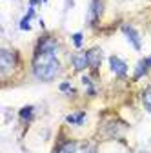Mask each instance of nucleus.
Listing matches in <instances>:
<instances>
[{
    "label": "nucleus",
    "mask_w": 151,
    "mask_h": 153,
    "mask_svg": "<svg viewBox=\"0 0 151 153\" xmlns=\"http://www.w3.org/2000/svg\"><path fill=\"white\" fill-rule=\"evenodd\" d=\"M60 71V62L56 60L55 53H35L33 59V75L38 80L49 82Z\"/></svg>",
    "instance_id": "f257e3e1"
},
{
    "label": "nucleus",
    "mask_w": 151,
    "mask_h": 153,
    "mask_svg": "<svg viewBox=\"0 0 151 153\" xmlns=\"http://www.w3.org/2000/svg\"><path fill=\"white\" fill-rule=\"evenodd\" d=\"M15 62H16V59L11 51H7V49L0 51V68H2V73H9L15 68Z\"/></svg>",
    "instance_id": "f03ea898"
},
{
    "label": "nucleus",
    "mask_w": 151,
    "mask_h": 153,
    "mask_svg": "<svg viewBox=\"0 0 151 153\" xmlns=\"http://www.w3.org/2000/svg\"><path fill=\"white\" fill-rule=\"evenodd\" d=\"M109 66H111V71L115 73L117 76H126V73H127V66H126L124 60L118 59V56H111V59H109Z\"/></svg>",
    "instance_id": "7ed1b4c3"
},
{
    "label": "nucleus",
    "mask_w": 151,
    "mask_h": 153,
    "mask_svg": "<svg viewBox=\"0 0 151 153\" xmlns=\"http://www.w3.org/2000/svg\"><path fill=\"white\" fill-rule=\"evenodd\" d=\"M56 51V42L53 38H42L36 46V53H55Z\"/></svg>",
    "instance_id": "20e7f679"
},
{
    "label": "nucleus",
    "mask_w": 151,
    "mask_h": 153,
    "mask_svg": "<svg viewBox=\"0 0 151 153\" xmlns=\"http://www.w3.org/2000/svg\"><path fill=\"white\" fill-rule=\"evenodd\" d=\"M86 55H87V62H89V66H91L93 69H97V68L100 66V60H102V53H100V49H98V48H93V49H89Z\"/></svg>",
    "instance_id": "39448f33"
},
{
    "label": "nucleus",
    "mask_w": 151,
    "mask_h": 153,
    "mask_svg": "<svg viewBox=\"0 0 151 153\" xmlns=\"http://www.w3.org/2000/svg\"><path fill=\"white\" fill-rule=\"evenodd\" d=\"M122 31H124V35L127 36V40L133 44V48H135V49H140V38H138V33H137L133 27H131V26H124Z\"/></svg>",
    "instance_id": "423d86ee"
},
{
    "label": "nucleus",
    "mask_w": 151,
    "mask_h": 153,
    "mask_svg": "<svg viewBox=\"0 0 151 153\" xmlns=\"http://www.w3.org/2000/svg\"><path fill=\"white\" fill-rule=\"evenodd\" d=\"M73 66H75V69H77V71L86 69V68L89 66V62H87V55H86V53L75 55V56H73Z\"/></svg>",
    "instance_id": "0eeeda50"
},
{
    "label": "nucleus",
    "mask_w": 151,
    "mask_h": 153,
    "mask_svg": "<svg viewBox=\"0 0 151 153\" xmlns=\"http://www.w3.org/2000/svg\"><path fill=\"white\" fill-rule=\"evenodd\" d=\"M102 13V4H100V0H93L91 2V22H95L97 18L100 16Z\"/></svg>",
    "instance_id": "6e6552de"
},
{
    "label": "nucleus",
    "mask_w": 151,
    "mask_h": 153,
    "mask_svg": "<svg viewBox=\"0 0 151 153\" xmlns=\"http://www.w3.org/2000/svg\"><path fill=\"white\" fill-rule=\"evenodd\" d=\"M58 153H78V144L77 142H66V144H62Z\"/></svg>",
    "instance_id": "1a4fd4ad"
},
{
    "label": "nucleus",
    "mask_w": 151,
    "mask_h": 153,
    "mask_svg": "<svg viewBox=\"0 0 151 153\" xmlns=\"http://www.w3.org/2000/svg\"><path fill=\"white\" fill-rule=\"evenodd\" d=\"M142 102H144V108L151 113V86H147L142 93Z\"/></svg>",
    "instance_id": "9d476101"
},
{
    "label": "nucleus",
    "mask_w": 151,
    "mask_h": 153,
    "mask_svg": "<svg viewBox=\"0 0 151 153\" xmlns=\"http://www.w3.org/2000/svg\"><path fill=\"white\" fill-rule=\"evenodd\" d=\"M35 15V11H33V7L27 11V15L22 18V22H20V29H24V31H27L29 29V20H31V16Z\"/></svg>",
    "instance_id": "9b49d317"
},
{
    "label": "nucleus",
    "mask_w": 151,
    "mask_h": 153,
    "mask_svg": "<svg viewBox=\"0 0 151 153\" xmlns=\"http://www.w3.org/2000/svg\"><path fill=\"white\" fill-rule=\"evenodd\" d=\"M84 117H86L84 113H75V115H69V117H67V122H71V124H82Z\"/></svg>",
    "instance_id": "f8f14e48"
},
{
    "label": "nucleus",
    "mask_w": 151,
    "mask_h": 153,
    "mask_svg": "<svg viewBox=\"0 0 151 153\" xmlns=\"http://www.w3.org/2000/svg\"><path fill=\"white\" fill-rule=\"evenodd\" d=\"M147 68H149V66L146 64V60H142V62L138 64V69H137V73H135V79H140V76H142V75L147 71Z\"/></svg>",
    "instance_id": "ddd939ff"
},
{
    "label": "nucleus",
    "mask_w": 151,
    "mask_h": 153,
    "mask_svg": "<svg viewBox=\"0 0 151 153\" xmlns=\"http://www.w3.org/2000/svg\"><path fill=\"white\" fill-rule=\"evenodd\" d=\"M31 115H33V108L29 106V108H24L22 111H20V117L22 119H31Z\"/></svg>",
    "instance_id": "4468645a"
},
{
    "label": "nucleus",
    "mask_w": 151,
    "mask_h": 153,
    "mask_svg": "<svg viewBox=\"0 0 151 153\" xmlns=\"http://www.w3.org/2000/svg\"><path fill=\"white\" fill-rule=\"evenodd\" d=\"M73 44L77 46V48L82 46V33H75V35H73Z\"/></svg>",
    "instance_id": "2eb2a0df"
},
{
    "label": "nucleus",
    "mask_w": 151,
    "mask_h": 153,
    "mask_svg": "<svg viewBox=\"0 0 151 153\" xmlns=\"http://www.w3.org/2000/svg\"><path fill=\"white\" fill-rule=\"evenodd\" d=\"M78 153H93L91 146H78Z\"/></svg>",
    "instance_id": "dca6fc26"
},
{
    "label": "nucleus",
    "mask_w": 151,
    "mask_h": 153,
    "mask_svg": "<svg viewBox=\"0 0 151 153\" xmlns=\"http://www.w3.org/2000/svg\"><path fill=\"white\" fill-rule=\"evenodd\" d=\"M146 64H147V66H151V56H147V59H146Z\"/></svg>",
    "instance_id": "f3484780"
}]
</instances>
